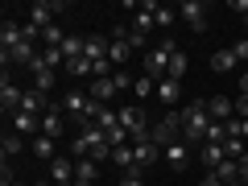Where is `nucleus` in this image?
Masks as SVG:
<instances>
[{
    "instance_id": "1",
    "label": "nucleus",
    "mask_w": 248,
    "mask_h": 186,
    "mask_svg": "<svg viewBox=\"0 0 248 186\" xmlns=\"http://www.w3.org/2000/svg\"><path fill=\"white\" fill-rule=\"evenodd\" d=\"M207 128H211V116H207V104H186L182 108V141H207Z\"/></svg>"
},
{
    "instance_id": "2",
    "label": "nucleus",
    "mask_w": 248,
    "mask_h": 186,
    "mask_svg": "<svg viewBox=\"0 0 248 186\" xmlns=\"http://www.w3.org/2000/svg\"><path fill=\"white\" fill-rule=\"evenodd\" d=\"M174 50H178V46L170 42V37H166V42H157V46H153L149 54H145V75L161 83V79L170 75V58H174Z\"/></svg>"
},
{
    "instance_id": "3",
    "label": "nucleus",
    "mask_w": 248,
    "mask_h": 186,
    "mask_svg": "<svg viewBox=\"0 0 248 186\" xmlns=\"http://www.w3.org/2000/svg\"><path fill=\"white\" fill-rule=\"evenodd\" d=\"M120 128L133 137V141H145V137H149V120H145V108H137V104L120 108Z\"/></svg>"
},
{
    "instance_id": "4",
    "label": "nucleus",
    "mask_w": 248,
    "mask_h": 186,
    "mask_svg": "<svg viewBox=\"0 0 248 186\" xmlns=\"http://www.w3.org/2000/svg\"><path fill=\"white\" fill-rule=\"evenodd\" d=\"M62 133H66V108H62V104H50V108L42 112V137L58 141Z\"/></svg>"
},
{
    "instance_id": "5",
    "label": "nucleus",
    "mask_w": 248,
    "mask_h": 186,
    "mask_svg": "<svg viewBox=\"0 0 248 186\" xmlns=\"http://www.w3.org/2000/svg\"><path fill=\"white\" fill-rule=\"evenodd\" d=\"M203 13H207V9L199 4V0H182V4H178V17L195 29V33H207V17H203Z\"/></svg>"
},
{
    "instance_id": "6",
    "label": "nucleus",
    "mask_w": 248,
    "mask_h": 186,
    "mask_svg": "<svg viewBox=\"0 0 248 186\" xmlns=\"http://www.w3.org/2000/svg\"><path fill=\"white\" fill-rule=\"evenodd\" d=\"M128 58H133V42H128V33L120 29V33L112 37V46H108V62H112L116 71H124V62H128Z\"/></svg>"
},
{
    "instance_id": "7",
    "label": "nucleus",
    "mask_w": 248,
    "mask_h": 186,
    "mask_svg": "<svg viewBox=\"0 0 248 186\" xmlns=\"http://www.w3.org/2000/svg\"><path fill=\"white\" fill-rule=\"evenodd\" d=\"M207 116H211L215 124H228L232 116H236V99H228V95H211V99H207Z\"/></svg>"
},
{
    "instance_id": "8",
    "label": "nucleus",
    "mask_w": 248,
    "mask_h": 186,
    "mask_svg": "<svg viewBox=\"0 0 248 186\" xmlns=\"http://www.w3.org/2000/svg\"><path fill=\"white\" fill-rule=\"evenodd\" d=\"M29 71H33V87L42 91V95H46V91L54 87V83H58V75H54V66H46V62H42V54H37V58L29 62Z\"/></svg>"
},
{
    "instance_id": "9",
    "label": "nucleus",
    "mask_w": 248,
    "mask_h": 186,
    "mask_svg": "<svg viewBox=\"0 0 248 186\" xmlns=\"http://www.w3.org/2000/svg\"><path fill=\"white\" fill-rule=\"evenodd\" d=\"M62 108L75 116V120H87L91 124V99L83 95V91H66V99H62Z\"/></svg>"
},
{
    "instance_id": "10",
    "label": "nucleus",
    "mask_w": 248,
    "mask_h": 186,
    "mask_svg": "<svg viewBox=\"0 0 248 186\" xmlns=\"http://www.w3.org/2000/svg\"><path fill=\"white\" fill-rule=\"evenodd\" d=\"M50 182L54 186H66V182H75V157H54L50 161Z\"/></svg>"
},
{
    "instance_id": "11",
    "label": "nucleus",
    "mask_w": 248,
    "mask_h": 186,
    "mask_svg": "<svg viewBox=\"0 0 248 186\" xmlns=\"http://www.w3.org/2000/svg\"><path fill=\"white\" fill-rule=\"evenodd\" d=\"M58 9H62V4H42V0H37L33 9H29V25H33V29H42V33H46V29L54 25V13H58Z\"/></svg>"
},
{
    "instance_id": "12",
    "label": "nucleus",
    "mask_w": 248,
    "mask_h": 186,
    "mask_svg": "<svg viewBox=\"0 0 248 186\" xmlns=\"http://www.w3.org/2000/svg\"><path fill=\"white\" fill-rule=\"evenodd\" d=\"M21 95H25V91H21L17 83H9V71H4V83H0V104H4V112L17 116L21 112Z\"/></svg>"
},
{
    "instance_id": "13",
    "label": "nucleus",
    "mask_w": 248,
    "mask_h": 186,
    "mask_svg": "<svg viewBox=\"0 0 248 186\" xmlns=\"http://www.w3.org/2000/svg\"><path fill=\"white\" fill-rule=\"evenodd\" d=\"M29 149H33V157H37V161H46V166L58 157V141H50V137H42V133L29 141Z\"/></svg>"
},
{
    "instance_id": "14",
    "label": "nucleus",
    "mask_w": 248,
    "mask_h": 186,
    "mask_svg": "<svg viewBox=\"0 0 248 186\" xmlns=\"http://www.w3.org/2000/svg\"><path fill=\"white\" fill-rule=\"evenodd\" d=\"M133 153H137V166H153V161H157L161 157V145H153L149 141V137H145V141H133Z\"/></svg>"
},
{
    "instance_id": "15",
    "label": "nucleus",
    "mask_w": 248,
    "mask_h": 186,
    "mask_svg": "<svg viewBox=\"0 0 248 186\" xmlns=\"http://www.w3.org/2000/svg\"><path fill=\"white\" fill-rule=\"evenodd\" d=\"M112 95H116V79H112V75H108V79H91L87 99H95V104H108Z\"/></svg>"
},
{
    "instance_id": "16",
    "label": "nucleus",
    "mask_w": 248,
    "mask_h": 186,
    "mask_svg": "<svg viewBox=\"0 0 248 186\" xmlns=\"http://www.w3.org/2000/svg\"><path fill=\"white\" fill-rule=\"evenodd\" d=\"M21 42H25V25H17V21H4V25H0V46H4V50H17Z\"/></svg>"
},
{
    "instance_id": "17",
    "label": "nucleus",
    "mask_w": 248,
    "mask_h": 186,
    "mask_svg": "<svg viewBox=\"0 0 248 186\" xmlns=\"http://www.w3.org/2000/svg\"><path fill=\"white\" fill-rule=\"evenodd\" d=\"M37 128H42V116H33V112H17L13 116V133L17 137H33Z\"/></svg>"
},
{
    "instance_id": "18",
    "label": "nucleus",
    "mask_w": 248,
    "mask_h": 186,
    "mask_svg": "<svg viewBox=\"0 0 248 186\" xmlns=\"http://www.w3.org/2000/svg\"><path fill=\"white\" fill-rule=\"evenodd\" d=\"M236 66H240V62H236V54H232V46H223V50L211 54V71L215 75H232Z\"/></svg>"
},
{
    "instance_id": "19",
    "label": "nucleus",
    "mask_w": 248,
    "mask_h": 186,
    "mask_svg": "<svg viewBox=\"0 0 248 186\" xmlns=\"http://www.w3.org/2000/svg\"><path fill=\"white\" fill-rule=\"evenodd\" d=\"M161 157H166V161H170L174 170H186L190 153H186V145H182V141H174V145H166V149H161Z\"/></svg>"
},
{
    "instance_id": "20",
    "label": "nucleus",
    "mask_w": 248,
    "mask_h": 186,
    "mask_svg": "<svg viewBox=\"0 0 248 186\" xmlns=\"http://www.w3.org/2000/svg\"><path fill=\"white\" fill-rule=\"evenodd\" d=\"M211 174H215V178H219V182H223V186H228V182H240V161H232V157H223V161H219V166H215V170H211Z\"/></svg>"
},
{
    "instance_id": "21",
    "label": "nucleus",
    "mask_w": 248,
    "mask_h": 186,
    "mask_svg": "<svg viewBox=\"0 0 248 186\" xmlns=\"http://www.w3.org/2000/svg\"><path fill=\"white\" fill-rule=\"evenodd\" d=\"M108 37H99V33H91L87 37V50H83V58H91V62H99V58H108Z\"/></svg>"
},
{
    "instance_id": "22",
    "label": "nucleus",
    "mask_w": 248,
    "mask_h": 186,
    "mask_svg": "<svg viewBox=\"0 0 248 186\" xmlns=\"http://www.w3.org/2000/svg\"><path fill=\"white\" fill-rule=\"evenodd\" d=\"M66 75H71V79H95V62L75 58V62H66Z\"/></svg>"
},
{
    "instance_id": "23",
    "label": "nucleus",
    "mask_w": 248,
    "mask_h": 186,
    "mask_svg": "<svg viewBox=\"0 0 248 186\" xmlns=\"http://www.w3.org/2000/svg\"><path fill=\"white\" fill-rule=\"evenodd\" d=\"M83 50H87V37H75V33H66V42H62V54H66V62L83 58Z\"/></svg>"
},
{
    "instance_id": "24",
    "label": "nucleus",
    "mask_w": 248,
    "mask_h": 186,
    "mask_svg": "<svg viewBox=\"0 0 248 186\" xmlns=\"http://www.w3.org/2000/svg\"><path fill=\"white\" fill-rule=\"evenodd\" d=\"M178 95H182V83H178V79H161L157 83V99H161V104H174Z\"/></svg>"
},
{
    "instance_id": "25",
    "label": "nucleus",
    "mask_w": 248,
    "mask_h": 186,
    "mask_svg": "<svg viewBox=\"0 0 248 186\" xmlns=\"http://www.w3.org/2000/svg\"><path fill=\"white\" fill-rule=\"evenodd\" d=\"M21 112H33V116H42L46 108H42V91H25V95H21Z\"/></svg>"
},
{
    "instance_id": "26",
    "label": "nucleus",
    "mask_w": 248,
    "mask_h": 186,
    "mask_svg": "<svg viewBox=\"0 0 248 186\" xmlns=\"http://www.w3.org/2000/svg\"><path fill=\"white\" fill-rule=\"evenodd\" d=\"M223 157H228V153H223V145H203V166H207V174H211Z\"/></svg>"
},
{
    "instance_id": "27",
    "label": "nucleus",
    "mask_w": 248,
    "mask_h": 186,
    "mask_svg": "<svg viewBox=\"0 0 248 186\" xmlns=\"http://www.w3.org/2000/svg\"><path fill=\"white\" fill-rule=\"evenodd\" d=\"M21 149H25V137H17V133H9L4 141H0V153H4V161H9L13 153H21Z\"/></svg>"
},
{
    "instance_id": "28",
    "label": "nucleus",
    "mask_w": 248,
    "mask_h": 186,
    "mask_svg": "<svg viewBox=\"0 0 248 186\" xmlns=\"http://www.w3.org/2000/svg\"><path fill=\"white\" fill-rule=\"evenodd\" d=\"M95 166H99V161H91V157L75 161V178H83V182H95Z\"/></svg>"
},
{
    "instance_id": "29",
    "label": "nucleus",
    "mask_w": 248,
    "mask_h": 186,
    "mask_svg": "<svg viewBox=\"0 0 248 186\" xmlns=\"http://www.w3.org/2000/svg\"><path fill=\"white\" fill-rule=\"evenodd\" d=\"M182 75H186V54H182V50H174V58H170V75H166V79H178V83H182Z\"/></svg>"
},
{
    "instance_id": "30",
    "label": "nucleus",
    "mask_w": 248,
    "mask_h": 186,
    "mask_svg": "<svg viewBox=\"0 0 248 186\" xmlns=\"http://www.w3.org/2000/svg\"><path fill=\"white\" fill-rule=\"evenodd\" d=\"M153 91H157V79H149V75H141V79L133 83V95H137V99H145V95H153Z\"/></svg>"
},
{
    "instance_id": "31",
    "label": "nucleus",
    "mask_w": 248,
    "mask_h": 186,
    "mask_svg": "<svg viewBox=\"0 0 248 186\" xmlns=\"http://www.w3.org/2000/svg\"><path fill=\"white\" fill-rule=\"evenodd\" d=\"M223 153H228L232 161H240V157H244V153H248V145L240 141V137H228V141H223Z\"/></svg>"
},
{
    "instance_id": "32",
    "label": "nucleus",
    "mask_w": 248,
    "mask_h": 186,
    "mask_svg": "<svg viewBox=\"0 0 248 186\" xmlns=\"http://www.w3.org/2000/svg\"><path fill=\"white\" fill-rule=\"evenodd\" d=\"M174 17H178V9H166V4H157V9H153V21H157L161 29H170V25H174Z\"/></svg>"
},
{
    "instance_id": "33",
    "label": "nucleus",
    "mask_w": 248,
    "mask_h": 186,
    "mask_svg": "<svg viewBox=\"0 0 248 186\" xmlns=\"http://www.w3.org/2000/svg\"><path fill=\"white\" fill-rule=\"evenodd\" d=\"M112 79H116V91H133L137 75H128V71H112Z\"/></svg>"
},
{
    "instance_id": "34",
    "label": "nucleus",
    "mask_w": 248,
    "mask_h": 186,
    "mask_svg": "<svg viewBox=\"0 0 248 186\" xmlns=\"http://www.w3.org/2000/svg\"><path fill=\"white\" fill-rule=\"evenodd\" d=\"M120 186H145V182H141V166H137V170H128V174L120 178Z\"/></svg>"
},
{
    "instance_id": "35",
    "label": "nucleus",
    "mask_w": 248,
    "mask_h": 186,
    "mask_svg": "<svg viewBox=\"0 0 248 186\" xmlns=\"http://www.w3.org/2000/svg\"><path fill=\"white\" fill-rule=\"evenodd\" d=\"M232 54H236V62H248V37H244V42H236V46H232Z\"/></svg>"
},
{
    "instance_id": "36",
    "label": "nucleus",
    "mask_w": 248,
    "mask_h": 186,
    "mask_svg": "<svg viewBox=\"0 0 248 186\" xmlns=\"http://www.w3.org/2000/svg\"><path fill=\"white\" fill-rule=\"evenodd\" d=\"M236 116H240V120H248V95L236 99Z\"/></svg>"
},
{
    "instance_id": "37",
    "label": "nucleus",
    "mask_w": 248,
    "mask_h": 186,
    "mask_svg": "<svg viewBox=\"0 0 248 186\" xmlns=\"http://www.w3.org/2000/svg\"><path fill=\"white\" fill-rule=\"evenodd\" d=\"M199 186H223V182H219V178H215V174H207V178H203V182H199Z\"/></svg>"
},
{
    "instance_id": "38",
    "label": "nucleus",
    "mask_w": 248,
    "mask_h": 186,
    "mask_svg": "<svg viewBox=\"0 0 248 186\" xmlns=\"http://www.w3.org/2000/svg\"><path fill=\"white\" fill-rule=\"evenodd\" d=\"M75 186H91V182H83V178H75Z\"/></svg>"
},
{
    "instance_id": "39",
    "label": "nucleus",
    "mask_w": 248,
    "mask_h": 186,
    "mask_svg": "<svg viewBox=\"0 0 248 186\" xmlns=\"http://www.w3.org/2000/svg\"><path fill=\"white\" fill-rule=\"evenodd\" d=\"M228 186H248V182H244V178H240V182H228Z\"/></svg>"
},
{
    "instance_id": "40",
    "label": "nucleus",
    "mask_w": 248,
    "mask_h": 186,
    "mask_svg": "<svg viewBox=\"0 0 248 186\" xmlns=\"http://www.w3.org/2000/svg\"><path fill=\"white\" fill-rule=\"evenodd\" d=\"M13 186H25V182H13Z\"/></svg>"
}]
</instances>
